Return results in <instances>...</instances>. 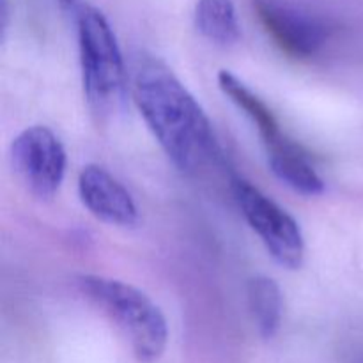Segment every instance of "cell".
Masks as SVG:
<instances>
[{"instance_id":"2","label":"cell","mask_w":363,"mask_h":363,"mask_svg":"<svg viewBox=\"0 0 363 363\" xmlns=\"http://www.w3.org/2000/svg\"><path fill=\"white\" fill-rule=\"evenodd\" d=\"M80 293L124 333L138 362L158 360L167 347L169 326L158 305L137 287L99 275L77 277Z\"/></svg>"},{"instance_id":"12","label":"cell","mask_w":363,"mask_h":363,"mask_svg":"<svg viewBox=\"0 0 363 363\" xmlns=\"http://www.w3.org/2000/svg\"><path fill=\"white\" fill-rule=\"evenodd\" d=\"M60 4H62L64 7H71L74 4V0H60Z\"/></svg>"},{"instance_id":"8","label":"cell","mask_w":363,"mask_h":363,"mask_svg":"<svg viewBox=\"0 0 363 363\" xmlns=\"http://www.w3.org/2000/svg\"><path fill=\"white\" fill-rule=\"evenodd\" d=\"M218 87L245 116L250 119V123L254 124L255 130H257L259 137H261L262 145L266 149V155L275 156L280 152L291 149L294 144L293 140L286 137L280 130V124L277 121L275 113L272 112L266 101H262L261 96L255 94L250 87H248L245 82H241L230 71L222 69L218 73Z\"/></svg>"},{"instance_id":"7","label":"cell","mask_w":363,"mask_h":363,"mask_svg":"<svg viewBox=\"0 0 363 363\" xmlns=\"http://www.w3.org/2000/svg\"><path fill=\"white\" fill-rule=\"evenodd\" d=\"M78 195L89 213L108 225L131 227L138 222L131 194L103 167H84L78 177Z\"/></svg>"},{"instance_id":"5","label":"cell","mask_w":363,"mask_h":363,"mask_svg":"<svg viewBox=\"0 0 363 363\" xmlns=\"http://www.w3.org/2000/svg\"><path fill=\"white\" fill-rule=\"evenodd\" d=\"M14 172L38 199H52L66 176V149L46 126L21 131L11 145Z\"/></svg>"},{"instance_id":"11","label":"cell","mask_w":363,"mask_h":363,"mask_svg":"<svg viewBox=\"0 0 363 363\" xmlns=\"http://www.w3.org/2000/svg\"><path fill=\"white\" fill-rule=\"evenodd\" d=\"M268 163L273 174L298 194L312 197L325 191V181L298 144L280 155L269 156Z\"/></svg>"},{"instance_id":"9","label":"cell","mask_w":363,"mask_h":363,"mask_svg":"<svg viewBox=\"0 0 363 363\" xmlns=\"http://www.w3.org/2000/svg\"><path fill=\"white\" fill-rule=\"evenodd\" d=\"M247 301L252 319L262 339H273L282 323L284 300L279 284L266 275L248 280Z\"/></svg>"},{"instance_id":"3","label":"cell","mask_w":363,"mask_h":363,"mask_svg":"<svg viewBox=\"0 0 363 363\" xmlns=\"http://www.w3.org/2000/svg\"><path fill=\"white\" fill-rule=\"evenodd\" d=\"M78 46L89 106L99 117L113 116L126 99V67L108 20L96 7L78 13Z\"/></svg>"},{"instance_id":"1","label":"cell","mask_w":363,"mask_h":363,"mask_svg":"<svg viewBox=\"0 0 363 363\" xmlns=\"http://www.w3.org/2000/svg\"><path fill=\"white\" fill-rule=\"evenodd\" d=\"M131 91L145 124L177 169L197 172L218 158L208 113L163 60L145 53L138 57Z\"/></svg>"},{"instance_id":"4","label":"cell","mask_w":363,"mask_h":363,"mask_svg":"<svg viewBox=\"0 0 363 363\" xmlns=\"http://www.w3.org/2000/svg\"><path fill=\"white\" fill-rule=\"evenodd\" d=\"M233 194L245 220L261 238L269 255L284 268H300L305 257V240L300 223L282 206L243 177L233 179Z\"/></svg>"},{"instance_id":"6","label":"cell","mask_w":363,"mask_h":363,"mask_svg":"<svg viewBox=\"0 0 363 363\" xmlns=\"http://www.w3.org/2000/svg\"><path fill=\"white\" fill-rule=\"evenodd\" d=\"M254 11L280 52L293 59L315 55L330 35L325 21L282 0H254Z\"/></svg>"},{"instance_id":"10","label":"cell","mask_w":363,"mask_h":363,"mask_svg":"<svg viewBox=\"0 0 363 363\" xmlns=\"http://www.w3.org/2000/svg\"><path fill=\"white\" fill-rule=\"evenodd\" d=\"M199 32L220 46H233L240 41L241 27L233 0H199L195 7Z\"/></svg>"}]
</instances>
